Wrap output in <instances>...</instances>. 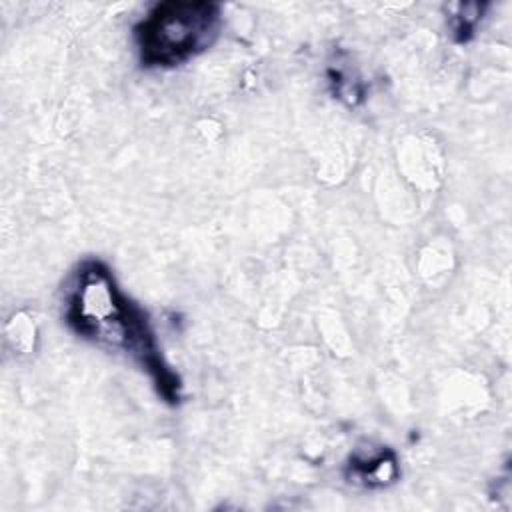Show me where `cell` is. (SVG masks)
<instances>
[{
  "label": "cell",
  "instance_id": "cell-1",
  "mask_svg": "<svg viewBox=\"0 0 512 512\" xmlns=\"http://www.w3.org/2000/svg\"><path fill=\"white\" fill-rule=\"evenodd\" d=\"M62 316L82 340L134 360L166 402H180L182 384L164 362L146 312L122 292L106 262L86 258L72 270L64 284Z\"/></svg>",
  "mask_w": 512,
  "mask_h": 512
},
{
  "label": "cell",
  "instance_id": "cell-2",
  "mask_svg": "<svg viewBox=\"0 0 512 512\" xmlns=\"http://www.w3.org/2000/svg\"><path fill=\"white\" fill-rule=\"evenodd\" d=\"M222 8L208 0L154 4L134 26V44L146 68H172L206 52L220 36Z\"/></svg>",
  "mask_w": 512,
  "mask_h": 512
},
{
  "label": "cell",
  "instance_id": "cell-3",
  "mask_svg": "<svg viewBox=\"0 0 512 512\" xmlns=\"http://www.w3.org/2000/svg\"><path fill=\"white\" fill-rule=\"evenodd\" d=\"M398 476V462L392 450L380 448V450H368L356 452L348 462V478L350 482H358L368 488L388 486Z\"/></svg>",
  "mask_w": 512,
  "mask_h": 512
},
{
  "label": "cell",
  "instance_id": "cell-4",
  "mask_svg": "<svg viewBox=\"0 0 512 512\" xmlns=\"http://www.w3.org/2000/svg\"><path fill=\"white\" fill-rule=\"evenodd\" d=\"M486 8V4H458L456 14L452 16V34L456 38V42H466L472 38L480 18H482V10Z\"/></svg>",
  "mask_w": 512,
  "mask_h": 512
}]
</instances>
